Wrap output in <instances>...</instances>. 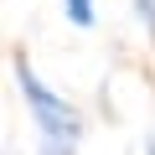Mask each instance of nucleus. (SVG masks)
Here are the masks:
<instances>
[{
  "instance_id": "obj_4",
  "label": "nucleus",
  "mask_w": 155,
  "mask_h": 155,
  "mask_svg": "<svg viewBox=\"0 0 155 155\" xmlns=\"http://www.w3.org/2000/svg\"><path fill=\"white\" fill-rule=\"evenodd\" d=\"M145 155H155V134H150V140H145Z\"/></svg>"
},
{
  "instance_id": "obj_1",
  "label": "nucleus",
  "mask_w": 155,
  "mask_h": 155,
  "mask_svg": "<svg viewBox=\"0 0 155 155\" xmlns=\"http://www.w3.org/2000/svg\"><path fill=\"white\" fill-rule=\"evenodd\" d=\"M16 83H21L26 109H31V119H36L41 155H72V145H78V114H72V104L41 83V78L31 72L26 57H16Z\"/></svg>"
},
{
  "instance_id": "obj_3",
  "label": "nucleus",
  "mask_w": 155,
  "mask_h": 155,
  "mask_svg": "<svg viewBox=\"0 0 155 155\" xmlns=\"http://www.w3.org/2000/svg\"><path fill=\"white\" fill-rule=\"evenodd\" d=\"M134 11H140V21H145V36L155 41V0H134Z\"/></svg>"
},
{
  "instance_id": "obj_2",
  "label": "nucleus",
  "mask_w": 155,
  "mask_h": 155,
  "mask_svg": "<svg viewBox=\"0 0 155 155\" xmlns=\"http://www.w3.org/2000/svg\"><path fill=\"white\" fill-rule=\"evenodd\" d=\"M62 11H67V21H72L78 31L93 26V0H62Z\"/></svg>"
}]
</instances>
